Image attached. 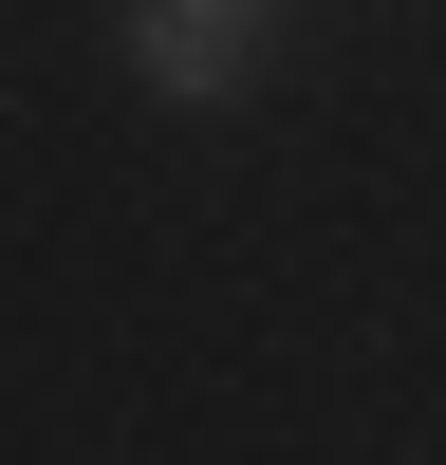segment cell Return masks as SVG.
I'll list each match as a JSON object with an SVG mask.
<instances>
[{
	"mask_svg": "<svg viewBox=\"0 0 446 465\" xmlns=\"http://www.w3.org/2000/svg\"><path fill=\"white\" fill-rule=\"evenodd\" d=\"M149 19H205V37H279V0H149Z\"/></svg>",
	"mask_w": 446,
	"mask_h": 465,
	"instance_id": "cell-1",
	"label": "cell"
}]
</instances>
